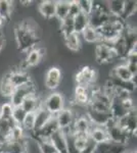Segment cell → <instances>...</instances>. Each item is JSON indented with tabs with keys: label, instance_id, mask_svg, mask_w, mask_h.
Returning a JSON list of instances; mask_svg holds the SVG:
<instances>
[{
	"label": "cell",
	"instance_id": "e0dca14e",
	"mask_svg": "<svg viewBox=\"0 0 137 153\" xmlns=\"http://www.w3.org/2000/svg\"><path fill=\"white\" fill-rule=\"evenodd\" d=\"M109 112H111L113 120H119L125 117L129 111H127L125 109V107L122 104L121 100L113 97L112 98V102H111V107H109Z\"/></svg>",
	"mask_w": 137,
	"mask_h": 153
},
{
	"label": "cell",
	"instance_id": "836d02e7",
	"mask_svg": "<svg viewBox=\"0 0 137 153\" xmlns=\"http://www.w3.org/2000/svg\"><path fill=\"white\" fill-rule=\"evenodd\" d=\"M26 114H27V113L25 112V110L21 107V106H16V107H13L11 117L13 118V120L16 123V125L22 126L24 118H25V117H26Z\"/></svg>",
	"mask_w": 137,
	"mask_h": 153
},
{
	"label": "cell",
	"instance_id": "7c38bea8",
	"mask_svg": "<svg viewBox=\"0 0 137 153\" xmlns=\"http://www.w3.org/2000/svg\"><path fill=\"white\" fill-rule=\"evenodd\" d=\"M55 0H44L38 4V11L44 19H52L55 18Z\"/></svg>",
	"mask_w": 137,
	"mask_h": 153
},
{
	"label": "cell",
	"instance_id": "30bf717a",
	"mask_svg": "<svg viewBox=\"0 0 137 153\" xmlns=\"http://www.w3.org/2000/svg\"><path fill=\"white\" fill-rule=\"evenodd\" d=\"M86 115L89 118V120H90L92 125L99 126V127H106L109 124V120H113L111 112L95 111V110H92L88 107H87Z\"/></svg>",
	"mask_w": 137,
	"mask_h": 153
},
{
	"label": "cell",
	"instance_id": "5bb4252c",
	"mask_svg": "<svg viewBox=\"0 0 137 153\" xmlns=\"http://www.w3.org/2000/svg\"><path fill=\"white\" fill-rule=\"evenodd\" d=\"M109 74L116 76L118 79H120L122 81H125V82H133L136 83V76H132V74L129 71L128 68H127L126 63H120V65H117L115 68L109 71Z\"/></svg>",
	"mask_w": 137,
	"mask_h": 153
},
{
	"label": "cell",
	"instance_id": "1f68e13d",
	"mask_svg": "<svg viewBox=\"0 0 137 153\" xmlns=\"http://www.w3.org/2000/svg\"><path fill=\"white\" fill-rule=\"evenodd\" d=\"M36 142L38 143L40 153H57L56 149L54 148L49 139H39L36 140Z\"/></svg>",
	"mask_w": 137,
	"mask_h": 153
},
{
	"label": "cell",
	"instance_id": "cb8c5ba5",
	"mask_svg": "<svg viewBox=\"0 0 137 153\" xmlns=\"http://www.w3.org/2000/svg\"><path fill=\"white\" fill-rule=\"evenodd\" d=\"M81 39H83L84 41L87 42L89 44H98L101 42V38L100 35H99L98 31L95 29H92L90 27H88L87 29L84 30L83 32L80 34Z\"/></svg>",
	"mask_w": 137,
	"mask_h": 153
},
{
	"label": "cell",
	"instance_id": "9c48e42d",
	"mask_svg": "<svg viewBox=\"0 0 137 153\" xmlns=\"http://www.w3.org/2000/svg\"><path fill=\"white\" fill-rule=\"evenodd\" d=\"M54 117L56 120L59 130H67L71 128L74 124L75 120H76V115H75L71 107L64 108L61 111H59L57 114L54 115Z\"/></svg>",
	"mask_w": 137,
	"mask_h": 153
},
{
	"label": "cell",
	"instance_id": "6da1fadb",
	"mask_svg": "<svg viewBox=\"0 0 137 153\" xmlns=\"http://www.w3.org/2000/svg\"><path fill=\"white\" fill-rule=\"evenodd\" d=\"M14 40L19 50L26 53L37 47L40 42V37L19 23L14 29Z\"/></svg>",
	"mask_w": 137,
	"mask_h": 153
},
{
	"label": "cell",
	"instance_id": "44dd1931",
	"mask_svg": "<svg viewBox=\"0 0 137 153\" xmlns=\"http://www.w3.org/2000/svg\"><path fill=\"white\" fill-rule=\"evenodd\" d=\"M64 45L72 52H79L82 49V39L79 34L73 33L64 38Z\"/></svg>",
	"mask_w": 137,
	"mask_h": 153
},
{
	"label": "cell",
	"instance_id": "277c9868",
	"mask_svg": "<svg viewBox=\"0 0 137 153\" xmlns=\"http://www.w3.org/2000/svg\"><path fill=\"white\" fill-rule=\"evenodd\" d=\"M37 93V86L36 83L34 82V80L32 82H30L27 85L19 86V87L14 88V91L12 93L11 97L9 98V102L13 107L16 106H21L22 102L26 97H28L29 95L36 94Z\"/></svg>",
	"mask_w": 137,
	"mask_h": 153
},
{
	"label": "cell",
	"instance_id": "83f0119b",
	"mask_svg": "<svg viewBox=\"0 0 137 153\" xmlns=\"http://www.w3.org/2000/svg\"><path fill=\"white\" fill-rule=\"evenodd\" d=\"M59 30L61 32V35L64 37L71 35V34L75 33L74 32V19L67 16L66 19H63L59 24Z\"/></svg>",
	"mask_w": 137,
	"mask_h": 153
},
{
	"label": "cell",
	"instance_id": "f546056e",
	"mask_svg": "<svg viewBox=\"0 0 137 153\" xmlns=\"http://www.w3.org/2000/svg\"><path fill=\"white\" fill-rule=\"evenodd\" d=\"M136 8H137V2L132 1V0H125V5H124V10L122 13L121 19L125 23V21L128 18H130L131 16L136 13Z\"/></svg>",
	"mask_w": 137,
	"mask_h": 153
},
{
	"label": "cell",
	"instance_id": "ac0fdd59",
	"mask_svg": "<svg viewBox=\"0 0 137 153\" xmlns=\"http://www.w3.org/2000/svg\"><path fill=\"white\" fill-rule=\"evenodd\" d=\"M89 137L91 140H93L96 144L103 143L109 141L108 133H106V127H99V126L92 125L90 131H89Z\"/></svg>",
	"mask_w": 137,
	"mask_h": 153
},
{
	"label": "cell",
	"instance_id": "ffe728a7",
	"mask_svg": "<svg viewBox=\"0 0 137 153\" xmlns=\"http://www.w3.org/2000/svg\"><path fill=\"white\" fill-rule=\"evenodd\" d=\"M92 127V124L89 120V118L87 117L86 114L80 115V117H76L74 124H73V129L75 133H85V134H89Z\"/></svg>",
	"mask_w": 137,
	"mask_h": 153
},
{
	"label": "cell",
	"instance_id": "5b68a950",
	"mask_svg": "<svg viewBox=\"0 0 137 153\" xmlns=\"http://www.w3.org/2000/svg\"><path fill=\"white\" fill-rule=\"evenodd\" d=\"M94 57L99 65H108L113 62L117 57L111 44L100 42L94 48Z\"/></svg>",
	"mask_w": 137,
	"mask_h": 153
},
{
	"label": "cell",
	"instance_id": "ba28073f",
	"mask_svg": "<svg viewBox=\"0 0 137 153\" xmlns=\"http://www.w3.org/2000/svg\"><path fill=\"white\" fill-rule=\"evenodd\" d=\"M118 125L122 129H124L128 134H130L132 137H136L137 131V113L136 108L131 111H129L127 114L121 120H117Z\"/></svg>",
	"mask_w": 137,
	"mask_h": 153
},
{
	"label": "cell",
	"instance_id": "f35d334b",
	"mask_svg": "<svg viewBox=\"0 0 137 153\" xmlns=\"http://www.w3.org/2000/svg\"><path fill=\"white\" fill-rule=\"evenodd\" d=\"M126 153H127V152H126ZM133 153H134V152H133Z\"/></svg>",
	"mask_w": 137,
	"mask_h": 153
},
{
	"label": "cell",
	"instance_id": "e575fe53",
	"mask_svg": "<svg viewBox=\"0 0 137 153\" xmlns=\"http://www.w3.org/2000/svg\"><path fill=\"white\" fill-rule=\"evenodd\" d=\"M12 110L13 106L10 104V102H4L0 105V117L3 118H9L12 117Z\"/></svg>",
	"mask_w": 137,
	"mask_h": 153
},
{
	"label": "cell",
	"instance_id": "8d00e7d4",
	"mask_svg": "<svg viewBox=\"0 0 137 153\" xmlns=\"http://www.w3.org/2000/svg\"><path fill=\"white\" fill-rule=\"evenodd\" d=\"M5 44H6V37L0 31V53H1V51L5 47Z\"/></svg>",
	"mask_w": 137,
	"mask_h": 153
},
{
	"label": "cell",
	"instance_id": "3957f363",
	"mask_svg": "<svg viewBox=\"0 0 137 153\" xmlns=\"http://www.w3.org/2000/svg\"><path fill=\"white\" fill-rule=\"evenodd\" d=\"M106 130L108 133L109 141L114 143H119V144L128 145L130 142V138L132 136L126 132L124 129H122L120 126L118 125L117 120H111L109 124L106 126Z\"/></svg>",
	"mask_w": 137,
	"mask_h": 153
},
{
	"label": "cell",
	"instance_id": "2e32d148",
	"mask_svg": "<svg viewBox=\"0 0 137 153\" xmlns=\"http://www.w3.org/2000/svg\"><path fill=\"white\" fill-rule=\"evenodd\" d=\"M52 117H53V115L50 114L45 108L41 106V107L35 112V127H34L33 133L42 129V128L49 122V120H50Z\"/></svg>",
	"mask_w": 137,
	"mask_h": 153
},
{
	"label": "cell",
	"instance_id": "9a60e30c",
	"mask_svg": "<svg viewBox=\"0 0 137 153\" xmlns=\"http://www.w3.org/2000/svg\"><path fill=\"white\" fill-rule=\"evenodd\" d=\"M50 142L54 148L56 149L57 153H68L67 150V141H66V136L61 130L56 131L55 133H53L50 138H49Z\"/></svg>",
	"mask_w": 137,
	"mask_h": 153
},
{
	"label": "cell",
	"instance_id": "7a4b0ae2",
	"mask_svg": "<svg viewBox=\"0 0 137 153\" xmlns=\"http://www.w3.org/2000/svg\"><path fill=\"white\" fill-rule=\"evenodd\" d=\"M42 107H44L50 114L54 117L59 111L66 108V97L59 91L50 92L42 100Z\"/></svg>",
	"mask_w": 137,
	"mask_h": 153
},
{
	"label": "cell",
	"instance_id": "74e56055",
	"mask_svg": "<svg viewBox=\"0 0 137 153\" xmlns=\"http://www.w3.org/2000/svg\"><path fill=\"white\" fill-rule=\"evenodd\" d=\"M127 68H128L129 71L132 74V76H136L137 75V65H133V63H126Z\"/></svg>",
	"mask_w": 137,
	"mask_h": 153
},
{
	"label": "cell",
	"instance_id": "4fadbf2b",
	"mask_svg": "<svg viewBox=\"0 0 137 153\" xmlns=\"http://www.w3.org/2000/svg\"><path fill=\"white\" fill-rule=\"evenodd\" d=\"M42 106V100L38 97L37 94H32L26 97L22 102L21 107L25 110L26 113L36 112Z\"/></svg>",
	"mask_w": 137,
	"mask_h": 153
},
{
	"label": "cell",
	"instance_id": "d590c367",
	"mask_svg": "<svg viewBox=\"0 0 137 153\" xmlns=\"http://www.w3.org/2000/svg\"><path fill=\"white\" fill-rule=\"evenodd\" d=\"M80 8L78 6V3H77V0L75 1H71L70 2V8H69V16L70 18L74 19L76 16H78L80 13Z\"/></svg>",
	"mask_w": 137,
	"mask_h": 153
},
{
	"label": "cell",
	"instance_id": "d4e9b609",
	"mask_svg": "<svg viewBox=\"0 0 137 153\" xmlns=\"http://www.w3.org/2000/svg\"><path fill=\"white\" fill-rule=\"evenodd\" d=\"M89 27V19L85 13H80L74 18V32L76 34H80Z\"/></svg>",
	"mask_w": 137,
	"mask_h": 153
},
{
	"label": "cell",
	"instance_id": "7402d4cb",
	"mask_svg": "<svg viewBox=\"0 0 137 153\" xmlns=\"http://www.w3.org/2000/svg\"><path fill=\"white\" fill-rule=\"evenodd\" d=\"M124 5H125V0H109L106 2V7L109 14L118 19H121L124 10Z\"/></svg>",
	"mask_w": 137,
	"mask_h": 153
},
{
	"label": "cell",
	"instance_id": "52a82bcc",
	"mask_svg": "<svg viewBox=\"0 0 137 153\" xmlns=\"http://www.w3.org/2000/svg\"><path fill=\"white\" fill-rule=\"evenodd\" d=\"M97 78V74L94 68H92L91 66H83L78 73L75 75V81H76L77 85L81 86H88L94 84Z\"/></svg>",
	"mask_w": 137,
	"mask_h": 153
},
{
	"label": "cell",
	"instance_id": "8fae6325",
	"mask_svg": "<svg viewBox=\"0 0 137 153\" xmlns=\"http://www.w3.org/2000/svg\"><path fill=\"white\" fill-rule=\"evenodd\" d=\"M32 81H33V78L29 74V71L19 70H14L10 71V82L14 88L27 85Z\"/></svg>",
	"mask_w": 137,
	"mask_h": 153
},
{
	"label": "cell",
	"instance_id": "8992f818",
	"mask_svg": "<svg viewBox=\"0 0 137 153\" xmlns=\"http://www.w3.org/2000/svg\"><path fill=\"white\" fill-rule=\"evenodd\" d=\"M63 82V71L59 66L52 65L46 71L44 75V86L45 89L51 91H56Z\"/></svg>",
	"mask_w": 137,
	"mask_h": 153
},
{
	"label": "cell",
	"instance_id": "d6a6232c",
	"mask_svg": "<svg viewBox=\"0 0 137 153\" xmlns=\"http://www.w3.org/2000/svg\"><path fill=\"white\" fill-rule=\"evenodd\" d=\"M77 3L80 8V11L82 13L87 14V16H89L93 9V1L92 0H77Z\"/></svg>",
	"mask_w": 137,
	"mask_h": 153
},
{
	"label": "cell",
	"instance_id": "484cf974",
	"mask_svg": "<svg viewBox=\"0 0 137 153\" xmlns=\"http://www.w3.org/2000/svg\"><path fill=\"white\" fill-rule=\"evenodd\" d=\"M70 2L68 0H57L55 6V19L61 22L69 16Z\"/></svg>",
	"mask_w": 137,
	"mask_h": 153
},
{
	"label": "cell",
	"instance_id": "603a6c76",
	"mask_svg": "<svg viewBox=\"0 0 137 153\" xmlns=\"http://www.w3.org/2000/svg\"><path fill=\"white\" fill-rule=\"evenodd\" d=\"M26 142H17L8 140L3 145V153H26Z\"/></svg>",
	"mask_w": 137,
	"mask_h": 153
},
{
	"label": "cell",
	"instance_id": "d6986e66",
	"mask_svg": "<svg viewBox=\"0 0 137 153\" xmlns=\"http://www.w3.org/2000/svg\"><path fill=\"white\" fill-rule=\"evenodd\" d=\"M14 91V87L10 82V71L4 74L0 81V95L4 98H10Z\"/></svg>",
	"mask_w": 137,
	"mask_h": 153
},
{
	"label": "cell",
	"instance_id": "f1b7e54d",
	"mask_svg": "<svg viewBox=\"0 0 137 153\" xmlns=\"http://www.w3.org/2000/svg\"><path fill=\"white\" fill-rule=\"evenodd\" d=\"M28 139V135L21 126H16L9 134V140L17 142H25Z\"/></svg>",
	"mask_w": 137,
	"mask_h": 153
},
{
	"label": "cell",
	"instance_id": "4316f807",
	"mask_svg": "<svg viewBox=\"0 0 137 153\" xmlns=\"http://www.w3.org/2000/svg\"><path fill=\"white\" fill-rule=\"evenodd\" d=\"M13 1L9 0H0V18L4 22H7L12 16L13 11Z\"/></svg>",
	"mask_w": 137,
	"mask_h": 153
},
{
	"label": "cell",
	"instance_id": "4dcf8cb0",
	"mask_svg": "<svg viewBox=\"0 0 137 153\" xmlns=\"http://www.w3.org/2000/svg\"><path fill=\"white\" fill-rule=\"evenodd\" d=\"M21 127L25 130V132H26L27 134L31 135L32 133H33L34 127H35V112L27 113Z\"/></svg>",
	"mask_w": 137,
	"mask_h": 153
}]
</instances>
